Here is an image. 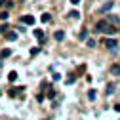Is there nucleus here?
<instances>
[{
    "mask_svg": "<svg viewBox=\"0 0 120 120\" xmlns=\"http://www.w3.org/2000/svg\"><path fill=\"white\" fill-rule=\"evenodd\" d=\"M38 52H40V46H38V48H33V50H31V55H36Z\"/></svg>",
    "mask_w": 120,
    "mask_h": 120,
    "instance_id": "22",
    "label": "nucleus"
},
{
    "mask_svg": "<svg viewBox=\"0 0 120 120\" xmlns=\"http://www.w3.org/2000/svg\"><path fill=\"white\" fill-rule=\"evenodd\" d=\"M114 88H116V84L114 82H109L107 88H105V95H112L114 94Z\"/></svg>",
    "mask_w": 120,
    "mask_h": 120,
    "instance_id": "4",
    "label": "nucleus"
},
{
    "mask_svg": "<svg viewBox=\"0 0 120 120\" xmlns=\"http://www.w3.org/2000/svg\"><path fill=\"white\" fill-rule=\"evenodd\" d=\"M8 17H10V13H8V11H0V19H2V21H6Z\"/></svg>",
    "mask_w": 120,
    "mask_h": 120,
    "instance_id": "20",
    "label": "nucleus"
},
{
    "mask_svg": "<svg viewBox=\"0 0 120 120\" xmlns=\"http://www.w3.org/2000/svg\"><path fill=\"white\" fill-rule=\"evenodd\" d=\"M34 21H36V19H34L33 15H23V17H21V23H25V25H34Z\"/></svg>",
    "mask_w": 120,
    "mask_h": 120,
    "instance_id": "5",
    "label": "nucleus"
},
{
    "mask_svg": "<svg viewBox=\"0 0 120 120\" xmlns=\"http://www.w3.org/2000/svg\"><path fill=\"white\" fill-rule=\"evenodd\" d=\"M8 80H10V82H15V80H17V72H15V71H11V72L8 74Z\"/></svg>",
    "mask_w": 120,
    "mask_h": 120,
    "instance_id": "15",
    "label": "nucleus"
},
{
    "mask_svg": "<svg viewBox=\"0 0 120 120\" xmlns=\"http://www.w3.org/2000/svg\"><path fill=\"white\" fill-rule=\"evenodd\" d=\"M86 46H88V48H94V46H95V40H94V38H86Z\"/></svg>",
    "mask_w": 120,
    "mask_h": 120,
    "instance_id": "17",
    "label": "nucleus"
},
{
    "mask_svg": "<svg viewBox=\"0 0 120 120\" xmlns=\"http://www.w3.org/2000/svg\"><path fill=\"white\" fill-rule=\"evenodd\" d=\"M23 90H25L23 86H21V88H11V90H10V95L13 97V95H17V94H21V92H23Z\"/></svg>",
    "mask_w": 120,
    "mask_h": 120,
    "instance_id": "12",
    "label": "nucleus"
},
{
    "mask_svg": "<svg viewBox=\"0 0 120 120\" xmlns=\"http://www.w3.org/2000/svg\"><path fill=\"white\" fill-rule=\"evenodd\" d=\"M33 34L36 36V40H38L40 44H44V42H46V34H44V31H40V29H34V31H33Z\"/></svg>",
    "mask_w": 120,
    "mask_h": 120,
    "instance_id": "2",
    "label": "nucleus"
},
{
    "mask_svg": "<svg viewBox=\"0 0 120 120\" xmlns=\"http://www.w3.org/2000/svg\"><path fill=\"white\" fill-rule=\"evenodd\" d=\"M6 40H8V42L17 40V33H6Z\"/></svg>",
    "mask_w": 120,
    "mask_h": 120,
    "instance_id": "10",
    "label": "nucleus"
},
{
    "mask_svg": "<svg viewBox=\"0 0 120 120\" xmlns=\"http://www.w3.org/2000/svg\"><path fill=\"white\" fill-rule=\"evenodd\" d=\"M105 46H107L109 50H116L118 42H116V38H105Z\"/></svg>",
    "mask_w": 120,
    "mask_h": 120,
    "instance_id": "3",
    "label": "nucleus"
},
{
    "mask_svg": "<svg viewBox=\"0 0 120 120\" xmlns=\"http://www.w3.org/2000/svg\"><path fill=\"white\" fill-rule=\"evenodd\" d=\"M107 29H109L107 19H101V21H97V23H95V31H97V33H105Z\"/></svg>",
    "mask_w": 120,
    "mask_h": 120,
    "instance_id": "1",
    "label": "nucleus"
},
{
    "mask_svg": "<svg viewBox=\"0 0 120 120\" xmlns=\"http://www.w3.org/2000/svg\"><path fill=\"white\" fill-rule=\"evenodd\" d=\"M53 38H55V40H57V42H61V40H63V38H65V33H63V31H57V33H55V34H53Z\"/></svg>",
    "mask_w": 120,
    "mask_h": 120,
    "instance_id": "13",
    "label": "nucleus"
},
{
    "mask_svg": "<svg viewBox=\"0 0 120 120\" xmlns=\"http://www.w3.org/2000/svg\"><path fill=\"white\" fill-rule=\"evenodd\" d=\"M112 6H114V2H107V4H103V6L99 8V13H107V11H109Z\"/></svg>",
    "mask_w": 120,
    "mask_h": 120,
    "instance_id": "6",
    "label": "nucleus"
},
{
    "mask_svg": "<svg viewBox=\"0 0 120 120\" xmlns=\"http://www.w3.org/2000/svg\"><path fill=\"white\" fill-rule=\"evenodd\" d=\"M107 23L118 25V23H120V17H116V15H111V13H109V15H107Z\"/></svg>",
    "mask_w": 120,
    "mask_h": 120,
    "instance_id": "7",
    "label": "nucleus"
},
{
    "mask_svg": "<svg viewBox=\"0 0 120 120\" xmlns=\"http://www.w3.org/2000/svg\"><path fill=\"white\" fill-rule=\"evenodd\" d=\"M46 95H48V99H55V90H52V88H50Z\"/></svg>",
    "mask_w": 120,
    "mask_h": 120,
    "instance_id": "18",
    "label": "nucleus"
},
{
    "mask_svg": "<svg viewBox=\"0 0 120 120\" xmlns=\"http://www.w3.org/2000/svg\"><path fill=\"white\" fill-rule=\"evenodd\" d=\"M65 82H67V84H72V82H74V76H69V78H67Z\"/></svg>",
    "mask_w": 120,
    "mask_h": 120,
    "instance_id": "23",
    "label": "nucleus"
},
{
    "mask_svg": "<svg viewBox=\"0 0 120 120\" xmlns=\"http://www.w3.org/2000/svg\"><path fill=\"white\" fill-rule=\"evenodd\" d=\"M40 21H42V23H50V21H52V15H50V13H42Z\"/></svg>",
    "mask_w": 120,
    "mask_h": 120,
    "instance_id": "14",
    "label": "nucleus"
},
{
    "mask_svg": "<svg viewBox=\"0 0 120 120\" xmlns=\"http://www.w3.org/2000/svg\"><path fill=\"white\" fill-rule=\"evenodd\" d=\"M95 97H97L95 90H90V92H88V99H90V101H95Z\"/></svg>",
    "mask_w": 120,
    "mask_h": 120,
    "instance_id": "16",
    "label": "nucleus"
},
{
    "mask_svg": "<svg viewBox=\"0 0 120 120\" xmlns=\"http://www.w3.org/2000/svg\"><path fill=\"white\" fill-rule=\"evenodd\" d=\"M71 4H74V6H76V4H80V0H71Z\"/></svg>",
    "mask_w": 120,
    "mask_h": 120,
    "instance_id": "25",
    "label": "nucleus"
},
{
    "mask_svg": "<svg viewBox=\"0 0 120 120\" xmlns=\"http://www.w3.org/2000/svg\"><path fill=\"white\" fill-rule=\"evenodd\" d=\"M11 55V50L10 48H4L2 52H0V59H6V57H10Z\"/></svg>",
    "mask_w": 120,
    "mask_h": 120,
    "instance_id": "9",
    "label": "nucleus"
},
{
    "mask_svg": "<svg viewBox=\"0 0 120 120\" xmlns=\"http://www.w3.org/2000/svg\"><path fill=\"white\" fill-rule=\"evenodd\" d=\"M2 4H4V0H0V6H2Z\"/></svg>",
    "mask_w": 120,
    "mask_h": 120,
    "instance_id": "26",
    "label": "nucleus"
},
{
    "mask_svg": "<svg viewBox=\"0 0 120 120\" xmlns=\"http://www.w3.org/2000/svg\"><path fill=\"white\" fill-rule=\"evenodd\" d=\"M114 111H116V112H120V103H116V105H114Z\"/></svg>",
    "mask_w": 120,
    "mask_h": 120,
    "instance_id": "24",
    "label": "nucleus"
},
{
    "mask_svg": "<svg viewBox=\"0 0 120 120\" xmlns=\"http://www.w3.org/2000/svg\"><path fill=\"white\" fill-rule=\"evenodd\" d=\"M69 17H71V19H80V11H78V10L69 11Z\"/></svg>",
    "mask_w": 120,
    "mask_h": 120,
    "instance_id": "11",
    "label": "nucleus"
},
{
    "mask_svg": "<svg viewBox=\"0 0 120 120\" xmlns=\"http://www.w3.org/2000/svg\"><path fill=\"white\" fill-rule=\"evenodd\" d=\"M0 33H2V34L8 33V25H6V23H4V25H0Z\"/></svg>",
    "mask_w": 120,
    "mask_h": 120,
    "instance_id": "21",
    "label": "nucleus"
},
{
    "mask_svg": "<svg viewBox=\"0 0 120 120\" xmlns=\"http://www.w3.org/2000/svg\"><path fill=\"white\" fill-rule=\"evenodd\" d=\"M78 38H80V40H86V38H88V31H86V29H84V31H80Z\"/></svg>",
    "mask_w": 120,
    "mask_h": 120,
    "instance_id": "19",
    "label": "nucleus"
},
{
    "mask_svg": "<svg viewBox=\"0 0 120 120\" xmlns=\"http://www.w3.org/2000/svg\"><path fill=\"white\" fill-rule=\"evenodd\" d=\"M111 74H114V76H120V65H111Z\"/></svg>",
    "mask_w": 120,
    "mask_h": 120,
    "instance_id": "8",
    "label": "nucleus"
}]
</instances>
